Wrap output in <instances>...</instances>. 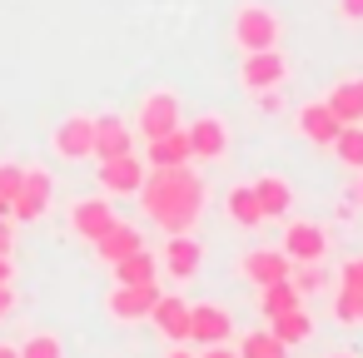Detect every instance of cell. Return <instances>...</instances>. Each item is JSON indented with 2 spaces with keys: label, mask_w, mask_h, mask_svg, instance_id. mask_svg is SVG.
Masks as SVG:
<instances>
[{
  "label": "cell",
  "mask_w": 363,
  "mask_h": 358,
  "mask_svg": "<svg viewBox=\"0 0 363 358\" xmlns=\"http://www.w3.org/2000/svg\"><path fill=\"white\" fill-rule=\"evenodd\" d=\"M140 204L145 214L164 229V234H189L199 209H204V179L189 169V164H174V169H150L145 184H140Z\"/></svg>",
  "instance_id": "obj_1"
},
{
  "label": "cell",
  "mask_w": 363,
  "mask_h": 358,
  "mask_svg": "<svg viewBox=\"0 0 363 358\" xmlns=\"http://www.w3.org/2000/svg\"><path fill=\"white\" fill-rule=\"evenodd\" d=\"M234 40H239L244 55H249V50H274V45H279V16L264 11V6H244V11L234 16Z\"/></svg>",
  "instance_id": "obj_2"
},
{
  "label": "cell",
  "mask_w": 363,
  "mask_h": 358,
  "mask_svg": "<svg viewBox=\"0 0 363 358\" xmlns=\"http://www.w3.org/2000/svg\"><path fill=\"white\" fill-rule=\"evenodd\" d=\"M135 125H140V135H145V140H160V135L179 130V100H174L169 90H155V95H145V105H140Z\"/></svg>",
  "instance_id": "obj_3"
},
{
  "label": "cell",
  "mask_w": 363,
  "mask_h": 358,
  "mask_svg": "<svg viewBox=\"0 0 363 358\" xmlns=\"http://www.w3.org/2000/svg\"><path fill=\"white\" fill-rule=\"evenodd\" d=\"M155 298H160V284L150 279V284H115V293H110V318H120V323H135V318H150V308H155Z\"/></svg>",
  "instance_id": "obj_4"
},
{
  "label": "cell",
  "mask_w": 363,
  "mask_h": 358,
  "mask_svg": "<svg viewBox=\"0 0 363 358\" xmlns=\"http://www.w3.org/2000/svg\"><path fill=\"white\" fill-rule=\"evenodd\" d=\"M284 75H289V65H284L279 50H249V55H244V70H239L244 90H254V95H269Z\"/></svg>",
  "instance_id": "obj_5"
},
{
  "label": "cell",
  "mask_w": 363,
  "mask_h": 358,
  "mask_svg": "<svg viewBox=\"0 0 363 358\" xmlns=\"http://www.w3.org/2000/svg\"><path fill=\"white\" fill-rule=\"evenodd\" d=\"M145 160L135 155V150H125V155H115V160H105L100 164V184L110 189V194H140V184H145Z\"/></svg>",
  "instance_id": "obj_6"
},
{
  "label": "cell",
  "mask_w": 363,
  "mask_h": 358,
  "mask_svg": "<svg viewBox=\"0 0 363 358\" xmlns=\"http://www.w3.org/2000/svg\"><path fill=\"white\" fill-rule=\"evenodd\" d=\"M284 254H289V264H318L323 254H328V234L318 229V224H289L284 229Z\"/></svg>",
  "instance_id": "obj_7"
},
{
  "label": "cell",
  "mask_w": 363,
  "mask_h": 358,
  "mask_svg": "<svg viewBox=\"0 0 363 358\" xmlns=\"http://www.w3.org/2000/svg\"><path fill=\"white\" fill-rule=\"evenodd\" d=\"M189 155L194 160H224L229 155V130L219 115H199L189 125Z\"/></svg>",
  "instance_id": "obj_8"
},
{
  "label": "cell",
  "mask_w": 363,
  "mask_h": 358,
  "mask_svg": "<svg viewBox=\"0 0 363 358\" xmlns=\"http://www.w3.org/2000/svg\"><path fill=\"white\" fill-rule=\"evenodd\" d=\"M55 150H60V160H90L95 155V120L90 115H70L55 130Z\"/></svg>",
  "instance_id": "obj_9"
},
{
  "label": "cell",
  "mask_w": 363,
  "mask_h": 358,
  "mask_svg": "<svg viewBox=\"0 0 363 358\" xmlns=\"http://www.w3.org/2000/svg\"><path fill=\"white\" fill-rule=\"evenodd\" d=\"M45 209H50V174H40V169H26V184H21L16 204H11V219L30 224V219H40Z\"/></svg>",
  "instance_id": "obj_10"
},
{
  "label": "cell",
  "mask_w": 363,
  "mask_h": 358,
  "mask_svg": "<svg viewBox=\"0 0 363 358\" xmlns=\"http://www.w3.org/2000/svg\"><path fill=\"white\" fill-rule=\"evenodd\" d=\"M229 333H234V318H229L219 303H199V308H189V338H194V343L209 348V343H224Z\"/></svg>",
  "instance_id": "obj_11"
},
{
  "label": "cell",
  "mask_w": 363,
  "mask_h": 358,
  "mask_svg": "<svg viewBox=\"0 0 363 358\" xmlns=\"http://www.w3.org/2000/svg\"><path fill=\"white\" fill-rule=\"evenodd\" d=\"M239 269H244V279H249V284H259V289H264V284H279V279H289V274H294L284 249H254V254H244V264H239Z\"/></svg>",
  "instance_id": "obj_12"
},
{
  "label": "cell",
  "mask_w": 363,
  "mask_h": 358,
  "mask_svg": "<svg viewBox=\"0 0 363 358\" xmlns=\"http://www.w3.org/2000/svg\"><path fill=\"white\" fill-rule=\"evenodd\" d=\"M150 318H155V328H160L169 343H184V338H189V303H184V298L160 293L155 308H150Z\"/></svg>",
  "instance_id": "obj_13"
},
{
  "label": "cell",
  "mask_w": 363,
  "mask_h": 358,
  "mask_svg": "<svg viewBox=\"0 0 363 358\" xmlns=\"http://www.w3.org/2000/svg\"><path fill=\"white\" fill-rule=\"evenodd\" d=\"M125 150H135L130 145V125L120 120V115H95V155L90 160H115V155H125Z\"/></svg>",
  "instance_id": "obj_14"
},
{
  "label": "cell",
  "mask_w": 363,
  "mask_h": 358,
  "mask_svg": "<svg viewBox=\"0 0 363 358\" xmlns=\"http://www.w3.org/2000/svg\"><path fill=\"white\" fill-rule=\"evenodd\" d=\"M189 160H194L189 155V130H169V135L150 140V155H145L150 169H174V164H189Z\"/></svg>",
  "instance_id": "obj_15"
},
{
  "label": "cell",
  "mask_w": 363,
  "mask_h": 358,
  "mask_svg": "<svg viewBox=\"0 0 363 358\" xmlns=\"http://www.w3.org/2000/svg\"><path fill=\"white\" fill-rule=\"evenodd\" d=\"M110 224H115V214H110V199H80V204L70 209V229H75L80 239H90V244H95V239H100Z\"/></svg>",
  "instance_id": "obj_16"
},
{
  "label": "cell",
  "mask_w": 363,
  "mask_h": 358,
  "mask_svg": "<svg viewBox=\"0 0 363 358\" xmlns=\"http://www.w3.org/2000/svg\"><path fill=\"white\" fill-rule=\"evenodd\" d=\"M298 130H303L313 145H333L338 130H343V120H338L328 105H303V110H298Z\"/></svg>",
  "instance_id": "obj_17"
},
{
  "label": "cell",
  "mask_w": 363,
  "mask_h": 358,
  "mask_svg": "<svg viewBox=\"0 0 363 358\" xmlns=\"http://www.w3.org/2000/svg\"><path fill=\"white\" fill-rule=\"evenodd\" d=\"M199 244L189 239V234H169L164 239V264H169V279H194V269H199Z\"/></svg>",
  "instance_id": "obj_18"
},
{
  "label": "cell",
  "mask_w": 363,
  "mask_h": 358,
  "mask_svg": "<svg viewBox=\"0 0 363 358\" xmlns=\"http://www.w3.org/2000/svg\"><path fill=\"white\" fill-rule=\"evenodd\" d=\"M95 249H100V259H110V264H115V259H125V254L145 249V239H140V229H135V224H120V219H115V224L95 239Z\"/></svg>",
  "instance_id": "obj_19"
},
{
  "label": "cell",
  "mask_w": 363,
  "mask_h": 358,
  "mask_svg": "<svg viewBox=\"0 0 363 358\" xmlns=\"http://www.w3.org/2000/svg\"><path fill=\"white\" fill-rule=\"evenodd\" d=\"M254 194H259V209H264V219H289V204H294V194H289V184H284L279 174H264V179H254Z\"/></svg>",
  "instance_id": "obj_20"
},
{
  "label": "cell",
  "mask_w": 363,
  "mask_h": 358,
  "mask_svg": "<svg viewBox=\"0 0 363 358\" xmlns=\"http://www.w3.org/2000/svg\"><path fill=\"white\" fill-rule=\"evenodd\" d=\"M323 105H328L343 125H363V80H343Z\"/></svg>",
  "instance_id": "obj_21"
},
{
  "label": "cell",
  "mask_w": 363,
  "mask_h": 358,
  "mask_svg": "<svg viewBox=\"0 0 363 358\" xmlns=\"http://www.w3.org/2000/svg\"><path fill=\"white\" fill-rule=\"evenodd\" d=\"M229 219L244 224V229H259V224H264V209H259L254 184H234V189H229Z\"/></svg>",
  "instance_id": "obj_22"
},
{
  "label": "cell",
  "mask_w": 363,
  "mask_h": 358,
  "mask_svg": "<svg viewBox=\"0 0 363 358\" xmlns=\"http://www.w3.org/2000/svg\"><path fill=\"white\" fill-rule=\"evenodd\" d=\"M269 333H274L279 343H289V348H294V343H303V338L313 333V318H308V313H303V303H298V308L274 313V328H269Z\"/></svg>",
  "instance_id": "obj_23"
},
{
  "label": "cell",
  "mask_w": 363,
  "mask_h": 358,
  "mask_svg": "<svg viewBox=\"0 0 363 358\" xmlns=\"http://www.w3.org/2000/svg\"><path fill=\"white\" fill-rule=\"evenodd\" d=\"M115 279H120V284H150V279H155V259H150L145 249H135V254L115 259Z\"/></svg>",
  "instance_id": "obj_24"
},
{
  "label": "cell",
  "mask_w": 363,
  "mask_h": 358,
  "mask_svg": "<svg viewBox=\"0 0 363 358\" xmlns=\"http://www.w3.org/2000/svg\"><path fill=\"white\" fill-rule=\"evenodd\" d=\"M298 303H303V293L294 289V279H279V284H264V303H259V308H264L269 318H274V313H284V308H298Z\"/></svg>",
  "instance_id": "obj_25"
},
{
  "label": "cell",
  "mask_w": 363,
  "mask_h": 358,
  "mask_svg": "<svg viewBox=\"0 0 363 358\" xmlns=\"http://www.w3.org/2000/svg\"><path fill=\"white\" fill-rule=\"evenodd\" d=\"M333 155H338L348 169H363V125H343L338 140H333Z\"/></svg>",
  "instance_id": "obj_26"
},
{
  "label": "cell",
  "mask_w": 363,
  "mask_h": 358,
  "mask_svg": "<svg viewBox=\"0 0 363 358\" xmlns=\"http://www.w3.org/2000/svg\"><path fill=\"white\" fill-rule=\"evenodd\" d=\"M239 358H289V343H279L274 333H249L239 343Z\"/></svg>",
  "instance_id": "obj_27"
},
{
  "label": "cell",
  "mask_w": 363,
  "mask_h": 358,
  "mask_svg": "<svg viewBox=\"0 0 363 358\" xmlns=\"http://www.w3.org/2000/svg\"><path fill=\"white\" fill-rule=\"evenodd\" d=\"M333 318L343 323V328H353V323H363V289H338V298H333Z\"/></svg>",
  "instance_id": "obj_28"
},
{
  "label": "cell",
  "mask_w": 363,
  "mask_h": 358,
  "mask_svg": "<svg viewBox=\"0 0 363 358\" xmlns=\"http://www.w3.org/2000/svg\"><path fill=\"white\" fill-rule=\"evenodd\" d=\"M21 358H65V348H60L55 333H35V338L21 343Z\"/></svg>",
  "instance_id": "obj_29"
},
{
  "label": "cell",
  "mask_w": 363,
  "mask_h": 358,
  "mask_svg": "<svg viewBox=\"0 0 363 358\" xmlns=\"http://www.w3.org/2000/svg\"><path fill=\"white\" fill-rule=\"evenodd\" d=\"M21 184H26V169H21V164H0V199H6V204H16Z\"/></svg>",
  "instance_id": "obj_30"
},
{
  "label": "cell",
  "mask_w": 363,
  "mask_h": 358,
  "mask_svg": "<svg viewBox=\"0 0 363 358\" xmlns=\"http://www.w3.org/2000/svg\"><path fill=\"white\" fill-rule=\"evenodd\" d=\"M289 279H294V289H298V293H318V289H323V274H318L313 264H303V269H298V274H289Z\"/></svg>",
  "instance_id": "obj_31"
},
{
  "label": "cell",
  "mask_w": 363,
  "mask_h": 358,
  "mask_svg": "<svg viewBox=\"0 0 363 358\" xmlns=\"http://www.w3.org/2000/svg\"><path fill=\"white\" fill-rule=\"evenodd\" d=\"M338 279H343V284H348V289H363V259H348V264H343V274H338Z\"/></svg>",
  "instance_id": "obj_32"
},
{
  "label": "cell",
  "mask_w": 363,
  "mask_h": 358,
  "mask_svg": "<svg viewBox=\"0 0 363 358\" xmlns=\"http://www.w3.org/2000/svg\"><path fill=\"white\" fill-rule=\"evenodd\" d=\"M338 11H343V21L363 26V0H338Z\"/></svg>",
  "instance_id": "obj_33"
},
{
  "label": "cell",
  "mask_w": 363,
  "mask_h": 358,
  "mask_svg": "<svg viewBox=\"0 0 363 358\" xmlns=\"http://www.w3.org/2000/svg\"><path fill=\"white\" fill-rule=\"evenodd\" d=\"M11 308H16V289H11V284H0V318H6Z\"/></svg>",
  "instance_id": "obj_34"
},
{
  "label": "cell",
  "mask_w": 363,
  "mask_h": 358,
  "mask_svg": "<svg viewBox=\"0 0 363 358\" xmlns=\"http://www.w3.org/2000/svg\"><path fill=\"white\" fill-rule=\"evenodd\" d=\"M0 254H11V219H0Z\"/></svg>",
  "instance_id": "obj_35"
},
{
  "label": "cell",
  "mask_w": 363,
  "mask_h": 358,
  "mask_svg": "<svg viewBox=\"0 0 363 358\" xmlns=\"http://www.w3.org/2000/svg\"><path fill=\"white\" fill-rule=\"evenodd\" d=\"M16 279V269H11V254H0V284H11Z\"/></svg>",
  "instance_id": "obj_36"
},
{
  "label": "cell",
  "mask_w": 363,
  "mask_h": 358,
  "mask_svg": "<svg viewBox=\"0 0 363 358\" xmlns=\"http://www.w3.org/2000/svg\"><path fill=\"white\" fill-rule=\"evenodd\" d=\"M204 358H239V353H229L224 343H209V353H204Z\"/></svg>",
  "instance_id": "obj_37"
},
{
  "label": "cell",
  "mask_w": 363,
  "mask_h": 358,
  "mask_svg": "<svg viewBox=\"0 0 363 358\" xmlns=\"http://www.w3.org/2000/svg\"><path fill=\"white\" fill-rule=\"evenodd\" d=\"M0 358H21V348H11V343H0Z\"/></svg>",
  "instance_id": "obj_38"
},
{
  "label": "cell",
  "mask_w": 363,
  "mask_h": 358,
  "mask_svg": "<svg viewBox=\"0 0 363 358\" xmlns=\"http://www.w3.org/2000/svg\"><path fill=\"white\" fill-rule=\"evenodd\" d=\"M169 358H194V353H184V348H169Z\"/></svg>",
  "instance_id": "obj_39"
},
{
  "label": "cell",
  "mask_w": 363,
  "mask_h": 358,
  "mask_svg": "<svg viewBox=\"0 0 363 358\" xmlns=\"http://www.w3.org/2000/svg\"><path fill=\"white\" fill-rule=\"evenodd\" d=\"M0 219H11V204H6V199H0Z\"/></svg>",
  "instance_id": "obj_40"
},
{
  "label": "cell",
  "mask_w": 363,
  "mask_h": 358,
  "mask_svg": "<svg viewBox=\"0 0 363 358\" xmlns=\"http://www.w3.org/2000/svg\"><path fill=\"white\" fill-rule=\"evenodd\" d=\"M358 199H363V169H358Z\"/></svg>",
  "instance_id": "obj_41"
},
{
  "label": "cell",
  "mask_w": 363,
  "mask_h": 358,
  "mask_svg": "<svg viewBox=\"0 0 363 358\" xmlns=\"http://www.w3.org/2000/svg\"><path fill=\"white\" fill-rule=\"evenodd\" d=\"M333 358H348V353H333Z\"/></svg>",
  "instance_id": "obj_42"
}]
</instances>
